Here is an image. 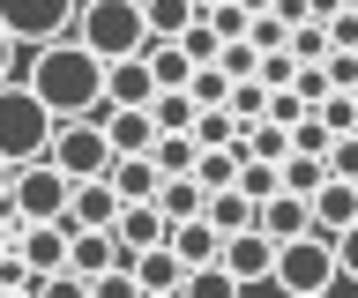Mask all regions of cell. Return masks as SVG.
<instances>
[{
  "label": "cell",
  "instance_id": "6da1fadb",
  "mask_svg": "<svg viewBox=\"0 0 358 298\" xmlns=\"http://www.w3.org/2000/svg\"><path fill=\"white\" fill-rule=\"evenodd\" d=\"M22 82H30V97H38L52 119H83L105 105V60L90 45H75V38H45V45H30V60H22Z\"/></svg>",
  "mask_w": 358,
  "mask_h": 298
},
{
  "label": "cell",
  "instance_id": "7a4b0ae2",
  "mask_svg": "<svg viewBox=\"0 0 358 298\" xmlns=\"http://www.w3.org/2000/svg\"><path fill=\"white\" fill-rule=\"evenodd\" d=\"M67 38L90 45L97 60H127V52L150 45V23H142V0H75Z\"/></svg>",
  "mask_w": 358,
  "mask_h": 298
},
{
  "label": "cell",
  "instance_id": "3957f363",
  "mask_svg": "<svg viewBox=\"0 0 358 298\" xmlns=\"http://www.w3.org/2000/svg\"><path fill=\"white\" fill-rule=\"evenodd\" d=\"M268 283L291 298H321L336 283V239L329 231H291V239H276V261H268Z\"/></svg>",
  "mask_w": 358,
  "mask_h": 298
},
{
  "label": "cell",
  "instance_id": "277c9868",
  "mask_svg": "<svg viewBox=\"0 0 358 298\" xmlns=\"http://www.w3.org/2000/svg\"><path fill=\"white\" fill-rule=\"evenodd\" d=\"M45 142H52V112L30 97L22 75H8V82H0V157L30 164V157H45Z\"/></svg>",
  "mask_w": 358,
  "mask_h": 298
},
{
  "label": "cell",
  "instance_id": "5b68a950",
  "mask_svg": "<svg viewBox=\"0 0 358 298\" xmlns=\"http://www.w3.org/2000/svg\"><path fill=\"white\" fill-rule=\"evenodd\" d=\"M0 209H8V224H52V216H67V172H60V164H45V157L15 164Z\"/></svg>",
  "mask_w": 358,
  "mask_h": 298
},
{
  "label": "cell",
  "instance_id": "8992f818",
  "mask_svg": "<svg viewBox=\"0 0 358 298\" xmlns=\"http://www.w3.org/2000/svg\"><path fill=\"white\" fill-rule=\"evenodd\" d=\"M45 164H60L67 179H97L112 164V142H105V119L83 112V119H52V142H45Z\"/></svg>",
  "mask_w": 358,
  "mask_h": 298
},
{
  "label": "cell",
  "instance_id": "52a82bcc",
  "mask_svg": "<svg viewBox=\"0 0 358 298\" xmlns=\"http://www.w3.org/2000/svg\"><path fill=\"white\" fill-rule=\"evenodd\" d=\"M67 15H75V0H0V30H8L22 52L45 45V38H60Z\"/></svg>",
  "mask_w": 358,
  "mask_h": 298
},
{
  "label": "cell",
  "instance_id": "ba28073f",
  "mask_svg": "<svg viewBox=\"0 0 358 298\" xmlns=\"http://www.w3.org/2000/svg\"><path fill=\"white\" fill-rule=\"evenodd\" d=\"M268 261H276V239H268L262 224H246V231H231V239H224L217 246V269L231 276V283H268Z\"/></svg>",
  "mask_w": 358,
  "mask_h": 298
},
{
  "label": "cell",
  "instance_id": "9c48e42d",
  "mask_svg": "<svg viewBox=\"0 0 358 298\" xmlns=\"http://www.w3.org/2000/svg\"><path fill=\"white\" fill-rule=\"evenodd\" d=\"M127 276H134V291H142V298H172V291H187V261H179L164 239H157V246H134V253H127Z\"/></svg>",
  "mask_w": 358,
  "mask_h": 298
},
{
  "label": "cell",
  "instance_id": "30bf717a",
  "mask_svg": "<svg viewBox=\"0 0 358 298\" xmlns=\"http://www.w3.org/2000/svg\"><path fill=\"white\" fill-rule=\"evenodd\" d=\"M97 119H105L112 157H142V149L157 142V119H150V105H97Z\"/></svg>",
  "mask_w": 358,
  "mask_h": 298
},
{
  "label": "cell",
  "instance_id": "8fae6325",
  "mask_svg": "<svg viewBox=\"0 0 358 298\" xmlns=\"http://www.w3.org/2000/svg\"><path fill=\"white\" fill-rule=\"evenodd\" d=\"M306 209H313V231L336 239L343 224H358V179H336V172H329V179L306 194Z\"/></svg>",
  "mask_w": 358,
  "mask_h": 298
},
{
  "label": "cell",
  "instance_id": "7c38bea8",
  "mask_svg": "<svg viewBox=\"0 0 358 298\" xmlns=\"http://www.w3.org/2000/svg\"><path fill=\"white\" fill-rule=\"evenodd\" d=\"M112 216H120V186L97 172V179H67V224H105L112 231Z\"/></svg>",
  "mask_w": 358,
  "mask_h": 298
},
{
  "label": "cell",
  "instance_id": "4fadbf2b",
  "mask_svg": "<svg viewBox=\"0 0 358 298\" xmlns=\"http://www.w3.org/2000/svg\"><path fill=\"white\" fill-rule=\"evenodd\" d=\"M164 246H172L187 269H209V261H217V246H224V231L209 224V216H179V224L164 231Z\"/></svg>",
  "mask_w": 358,
  "mask_h": 298
},
{
  "label": "cell",
  "instance_id": "5bb4252c",
  "mask_svg": "<svg viewBox=\"0 0 358 298\" xmlns=\"http://www.w3.org/2000/svg\"><path fill=\"white\" fill-rule=\"evenodd\" d=\"M254 224H262L268 239H291V231H306V224H313V209H306V194L276 186V194H262V202H254Z\"/></svg>",
  "mask_w": 358,
  "mask_h": 298
},
{
  "label": "cell",
  "instance_id": "9a60e30c",
  "mask_svg": "<svg viewBox=\"0 0 358 298\" xmlns=\"http://www.w3.org/2000/svg\"><path fill=\"white\" fill-rule=\"evenodd\" d=\"M157 82H150V60L127 52V60H105V105H150Z\"/></svg>",
  "mask_w": 358,
  "mask_h": 298
},
{
  "label": "cell",
  "instance_id": "2e32d148",
  "mask_svg": "<svg viewBox=\"0 0 358 298\" xmlns=\"http://www.w3.org/2000/svg\"><path fill=\"white\" fill-rule=\"evenodd\" d=\"M164 231H172V224H164V209H157V202H120V216H112V239H120V246H157V239H164Z\"/></svg>",
  "mask_w": 358,
  "mask_h": 298
},
{
  "label": "cell",
  "instance_id": "e0dca14e",
  "mask_svg": "<svg viewBox=\"0 0 358 298\" xmlns=\"http://www.w3.org/2000/svg\"><path fill=\"white\" fill-rule=\"evenodd\" d=\"M201 216H209V224L231 239V231L254 224V194H239V186H209V194H201Z\"/></svg>",
  "mask_w": 358,
  "mask_h": 298
},
{
  "label": "cell",
  "instance_id": "ac0fdd59",
  "mask_svg": "<svg viewBox=\"0 0 358 298\" xmlns=\"http://www.w3.org/2000/svg\"><path fill=\"white\" fill-rule=\"evenodd\" d=\"M105 179L120 186V202H150L164 172H157V164H150V149H142V157H112V164H105Z\"/></svg>",
  "mask_w": 358,
  "mask_h": 298
},
{
  "label": "cell",
  "instance_id": "d6986e66",
  "mask_svg": "<svg viewBox=\"0 0 358 298\" xmlns=\"http://www.w3.org/2000/svg\"><path fill=\"white\" fill-rule=\"evenodd\" d=\"M142 60H150V82H157V90H187V75H194V60H187L172 38H150Z\"/></svg>",
  "mask_w": 358,
  "mask_h": 298
},
{
  "label": "cell",
  "instance_id": "ffe728a7",
  "mask_svg": "<svg viewBox=\"0 0 358 298\" xmlns=\"http://www.w3.org/2000/svg\"><path fill=\"white\" fill-rule=\"evenodd\" d=\"M194 149H201V142L187 135V127H157V142H150V164H157V172H194Z\"/></svg>",
  "mask_w": 358,
  "mask_h": 298
},
{
  "label": "cell",
  "instance_id": "44dd1931",
  "mask_svg": "<svg viewBox=\"0 0 358 298\" xmlns=\"http://www.w3.org/2000/svg\"><path fill=\"white\" fill-rule=\"evenodd\" d=\"M239 142H217V149H194V179H201V194H209V186H231L239 179Z\"/></svg>",
  "mask_w": 358,
  "mask_h": 298
},
{
  "label": "cell",
  "instance_id": "7402d4cb",
  "mask_svg": "<svg viewBox=\"0 0 358 298\" xmlns=\"http://www.w3.org/2000/svg\"><path fill=\"white\" fill-rule=\"evenodd\" d=\"M224 112L239 119V127H254V119L268 112V82H262V75H239V82L224 90Z\"/></svg>",
  "mask_w": 358,
  "mask_h": 298
},
{
  "label": "cell",
  "instance_id": "603a6c76",
  "mask_svg": "<svg viewBox=\"0 0 358 298\" xmlns=\"http://www.w3.org/2000/svg\"><path fill=\"white\" fill-rule=\"evenodd\" d=\"M194 15H201L194 0H142V23H150V38H179Z\"/></svg>",
  "mask_w": 358,
  "mask_h": 298
},
{
  "label": "cell",
  "instance_id": "cb8c5ba5",
  "mask_svg": "<svg viewBox=\"0 0 358 298\" xmlns=\"http://www.w3.org/2000/svg\"><path fill=\"white\" fill-rule=\"evenodd\" d=\"M0 291H30V298L45 291V276L30 269V261H22V246H15V239L0 246Z\"/></svg>",
  "mask_w": 358,
  "mask_h": 298
},
{
  "label": "cell",
  "instance_id": "d4e9b609",
  "mask_svg": "<svg viewBox=\"0 0 358 298\" xmlns=\"http://www.w3.org/2000/svg\"><path fill=\"white\" fill-rule=\"evenodd\" d=\"M276 179H284L291 194H313V186L329 179V164H321V157H306V149H291V157L276 164Z\"/></svg>",
  "mask_w": 358,
  "mask_h": 298
},
{
  "label": "cell",
  "instance_id": "484cf974",
  "mask_svg": "<svg viewBox=\"0 0 358 298\" xmlns=\"http://www.w3.org/2000/svg\"><path fill=\"white\" fill-rule=\"evenodd\" d=\"M224 90H231V75H224L217 60H194V75H187V97H194V112H201V105H224Z\"/></svg>",
  "mask_w": 358,
  "mask_h": 298
},
{
  "label": "cell",
  "instance_id": "4316f807",
  "mask_svg": "<svg viewBox=\"0 0 358 298\" xmlns=\"http://www.w3.org/2000/svg\"><path fill=\"white\" fill-rule=\"evenodd\" d=\"M284 38H291V23L276 15V8H262V15H246V45H254V52H276Z\"/></svg>",
  "mask_w": 358,
  "mask_h": 298
},
{
  "label": "cell",
  "instance_id": "83f0119b",
  "mask_svg": "<svg viewBox=\"0 0 358 298\" xmlns=\"http://www.w3.org/2000/svg\"><path fill=\"white\" fill-rule=\"evenodd\" d=\"M284 52H291V60H321V52H329V23H313V15H306V23H291Z\"/></svg>",
  "mask_w": 358,
  "mask_h": 298
},
{
  "label": "cell",
  "instance_id": "f1b7e54d",
  "mask_svg": "<svg viewBox=\"0 0 358 298\" xmlns=\"http://www.w3.org/2000/svg\"><path fill=\"white\" fill-rule=\"evenodd\" d=\"M172 45H179V52H187V60H217V45H224V38H217V30H209V15H194V23L179 30Z\"/></svg>",
  "mask_w": 358,
  "mask_h": 298
},
{
  "label": "cell",
  "instance_id": "f546056e",
  "mask_svg": "<svg viewBox=\"0 0 358 298\" xmlns=\"http://www.w3.org/2000/svg\"><path fill=\"white\" fill-rule=\"evenodd\" d=\"M150 119H157V127H187V119H194V97H187V90H157L150 97Z\"/></svg>",
  "mask_w": 358,
  "mask_h": 298
},
{
  "label": "cell",
  "instance_id": "4dcf8cb0",
  "mask_svg": "<svg viewBox=\"0 0 358 298\" xmlns=\"http://www.w3.org/2000/svg\"><path fill=\"white\" fill-rule=\"evenodd\" d=\"M321 164H329L336 179H358V127H343V135L329 142V157H321Z\"/></svg>",
  "mask_w": 358,
  "mask_h": 298
},
{
  "label": "cell",
  "instance_id": "1f68e13d",
  "mask_svg": "<svg viewBox=\"0 0 358 298\" xmlns=\"http://www.w3.org/2000/svg\"><path fill=\"white\" fill-rule=\"evenodd\" d=\"M254 75H262L268 90H291V75H299V60H291V52L276 45V52H262V60H254Z\"/></svg>",
  "mask_w": 358,
  "mask_h": 298
},
{
  "label": "cell",
  "instance_id": "d6a6232c",
  "mask_svg": "<svg viewBox=\"0 0 358 298\" xmlns=\"http://www.w3.org/2000/svg\"><path fill=\"white\" fill-rule=\"evenodd\" d=\"M291 90H299V105H321V97H329V75H321V60H299Z\"/></svg>",
  "mask_w": 358,
  "mask_h": 298
},
{
  "label": "cell",
  "instance_id": "836d02e7",
  "mask_svg": "<svg viewBox=\"0 0 358 298\" xmlns=\"http://www.w3.org/2000/svg\"><path fill=\"white\" fill-rule=\"evenodd\" d=\"M336 283H358V224L336 231Z\"/></svg>",
  "mask_w": 358,
  "mask_h": 298
},
{
  "label": "cell",
  "instance_id": "e575fe53",
  "mask_svg": "<svg viewBox=\"0 0 358 298\" xmlns=\"http://www.w3.org/2000/svg\"><path fill=\"white\" fill-rule=\"evenodd\" d=\"M329 45L336 52H358V8H336V15H329Z\"/></svg>",
  "mask_w": 358,
  "mask_h": 298
},
{
  "label": "cell",
  "instance_id": "d590c367",
  "mask_svg": "<svg viewBox=\"0 0 358 298\" xmlns=\"http://www.w3.org/2000/svg\"><path fill=\"white\" fill-rule=\"evenodd\" d=\"M22 68V45H15V38H8V30H0V82H8V75H15Z\"/></svg>",
  "mask_w": 358,
  "mask_h": 298
},
{
  "label": "cell",
  "instance_id": "8d00e7d4",
  "mask_svg": "<svg viewBox=\"0 0 358 298\" xmlns=\"http://www.w3.org/2000/svg\"><path fill=\"white\" fill-rule=\"evenodd\" d=\"M8 239H15V224H8V209H0V246H8Z\"/></svg>",
  "mask_w": 358,
  "mask_h": 298
},
{
  "label": "cell",
  "instance_id": "74e56055",
  "mask_svg": "<svg viewBox=\"0 0 358 298\" xmlns=\"http://www.w3.org/2000/svg\"><path fill=\"white\" fill-rule=\"evenodd\" d=\"M8 172H15V164H8V157H0V194H8Z\"/></svg>",
  "mask_w": 358,
  "mask_h": 298
},
{
  "label": "cell",
  "instance_id": "f35d334b",
  "mask_svg": "<svg viewBox=\"0 0 358 298\" xmlns=\"http://www.w3.org/2000/svg\"><path fill=\"white\" fill-rule=\"evenodd\" d=\"M343 8H358V0H343Z\"/></svg>",
  "mask_w": 358,
  "mask_h": 298
},
{
  "label": "cell",
  "instance_id": "ab89813d",
  "mask_svg": "<svg viewBox=\"0 0 358 298\" xmlns=\"http://www.w3.org/2000/svg\"><path fill=\"white\" fill-rule=\"evenodd\" d=\"M194 8H209V0H194Z\"/></svg>",
  "mask_w": 358,
  "mask_h": 298
},
{
  "label": "cell",
  "instance_id": "60d3db41",
  "mask_svg": "<svg viewBox=\"0 0 358 298\" xmlns=\"http://www.w3.org/2000/svg\"><path fill=\"white\" fill-rule=\"evenodd\" d=\"M351 105H358V90H351Z\"/></svg>",
  "mask_w": 358,
  "mask_h": 298
}]
</instances>
